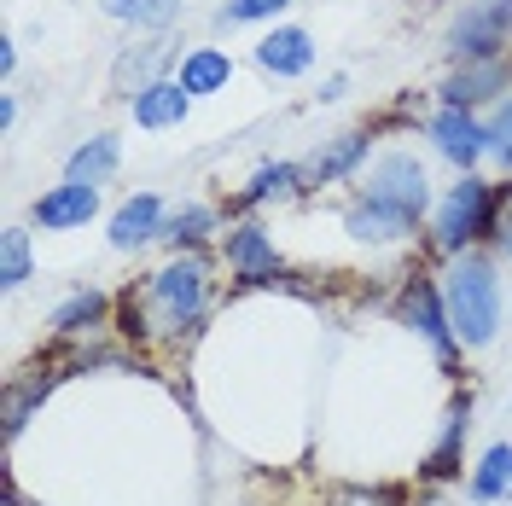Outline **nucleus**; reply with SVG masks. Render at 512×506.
Instances as JSON below:
<instances>
[{"label": "nucleus", "mask_w": 512, "mask_h": 506, "mask_svg": "<svg viewBox=\"0 0 512 506\" xmlns=\"http://www.w3.org/2000/svg\"><path fill=\"white\" fill-rule=\"evenodd\" d=\"M216 251H169L163 268L117 291V332L134 349H187L216 315Z\"/></svg>", "instance_id": "nucleus-1"}, {"label": "nucleus", "mask_w": 512, "mask_h": 506, "mask_svg": "<svg viewBox=\"0 0 512 506\" xmlns=\"http://www.w3.org/2000/svg\"><path fill=\"white\" fill-rule=\"evenodd\" d=\"M507 175L501 181H489L478 169H466V175H454V187L437 192V204H431V216H425V245L431 256H460V251H483L489 239H495V222H501V204H507Z\"/></svg>", "instance_id": "nucleus-2"}, {"label": "nucleus", "mask_w": 512, "mask_h": 506, "mask_svg": "<svg viewBox=\"0 0 512 506\" xmlns=\"http://www.w3.org/2000/svg\"><path fill=\"white\" fill-rule=\"evenodd\" d=\"M443 280V303L448 320H454V338L466 349H489L507 326V297H501V256L489 251H460L448 256V268L437 274Z\"/></svg>", "instance_id": "nucleus-3"}, {"label": "nucleus", "mask_w": 512, "mask_h": 506, "mask_svg": "<svg viewBox=\"0 0 512 506\" xmlns=\"http://www.w3.org/2000/svg\"><path fill=\"white\" fill-rule=\"evenodd\" d=\"M134 105V128H146V134H163V128H181L192 111V94L175 82V76H163V82H152L146 94L128 99Z\"/></svg>", "instance_id": "nucleus-21"}, {"label": "nucleus", "mask_w": 512, "mask_h": 506, "mask_svg": "<svg viewBox=\"0 0 512 506\" xmlns=\"http://www.w3.org/2000/svg\"><path fill=\"white\" fill-rule=\"evenodd\" d=\"M216 256H222V268L233 274V285H286L291 280L274 233L256 222V216H233L222 233V245H216Z\"/></svg>", "instance_id": "nucleus-7"}, {"label": "nucleus", "mask_w": 512, "mask_h": 506, "mask_svg": "<svg viewBox=\"0 0 512 506\" xmlns=\"http://www.w3.org/2000/svg\"><path fill=\"white\" fill-rule=\"evenodd\" d=\"M12 123H18V94H0V128L12 134Z\"/></svg>", "instance_id": "nucleus-33"}, {"label": "nucleus", "mask_w": 512, "mask_h": 506, "mask_svg": "<svg viewBox=\"0 0 512 506\" xmlns=\"http://www.w3.org/2000/svg\"><path fill=\"white\" fill-rule=\"evenodd\" d=\"M94 216H99V187H88V181H59L30 204V222L41 233H70V227H88Z\"/></svg>", "instance_id": "nucleus-16"}, {"label": "nucleus", "mask_w": 512, "mask_h": 506, "mask_svg": "<svg viewBox=\"0 0 512 506\" xmlns=\"http://www.w3.org/2000/svg\"><path fill=\"white\" fill-rule=\"evenodd\" d=\"M390 309H396L402 326H414L419 338L431 344V355H437V367H443L448 379H460L466 344L454 338V320H448V303H443V280L431 268H408L402 285H396V297H390Z\"/></svg>", "instance_id": "nucleus-5"}, {"label": "nucleus", "mask_w": 512, "mask_h": 506, "mask_svg": "<svg viewBox=\"0 0 512 506\" xmlns=\"http://www.w3.org/2000/svg\"><path fill=\"white\" fill-rule=\"evenodd\" d=\"M489 158L501 163V175L512 181V94L489 111Z\"/></svg>", "instance_id": "nucleus-29"}, {"label": "nucleus", "mask_w": 512, "mask_h": 506, "mask_svg": "<svg viewBox=\"0 0 512 506\" xmlns=\"http://www.w3.org/2000/svg\"><path fill=\"white\" fill-rule=\"evenodd\" d=\"M309 192H315L309 187V169L297 158H268V163H256V175L227 198V216H256L268 204H303Z\"/></svg>", "instance_id": "nucleus-10"}, {"label": "nucleus", "mask_w": 512, "mask_h": 506, "mask_svg": "<svg viewBox=\"0 0 512 506\" xmlns=\"http://www.w3.org/2000/svg\"><path fill=\"white\" fill-rule=\"evenodd\" d=\"M175 64H181V47H175L169 35L134 41V47H123V53H117V64H111V88H117L123 99H134V94H146L152 82L175 76Z\"/></svg>", "instance_id": "nucleus-13"}, {"label": "nucleus", "mask_w": 512, "mask_h": 506, "mask_svg": "<svg viewBox=\"0 0 512 506\" xmlns=\"http://www.w3.org/2000/svg\"><path fill=\"white\" fill-rule=\"evenodd\" d=\"M297 0H222L216 6V30H245V24H274Z\"/></svg>", "instance_id": "nucleus-28"}, {"label": "nucleus", "mask_w": 512, "mask_h": 506, "mask_svg": "<svg viewBox=\"0 0 512 506\" xmlns=\"http://www.w3.org/2000/svg\"><path fill=\"white\" fill-rule=\"evenodd\" d=\"M466 431H472V396L460 390V396L448 402V413H443V431H437V443H431V454H425V466H419V477H425V483H448V477H460Z\"/></svg>", "instance_id": "nucleus-18"}, {"label": "nucleus", "mask_w": 512, "mask_h": 506, "mask_svg": "<svg viewBox=\"0 0 512 506\" xmlns=\"http://www.w3.org/2000/svg\"><path fill=\"white\" fill-rule=\"evenodd\" d=\"M489 251L512 262V187H507V204H501V222H495V239H489Z\"/></svg>", "instance_id": "nucleus-30"}, {"label": "nucleus", "mask_w": 512, "mask_h": 506, "mask_svg": "<svg viewBox=\"0 0 512 506\" xmlns=\"http://www.w3.org/2000/svg\"><path fill=\"white\" fill-rule=\"evenodd\" d=\"M30 274H35L30 233H24V227H6V233H0V285H6V291H18Z\"/></svg>", "instance_id": "nucleus-26"}, {"label": "nucleus", "mask_w": 512, "mask_h": 506, "mask_svg": "<svg viewBox=\"0 0 512 506\" xmlns=\"http://www.w3.org/2000/svg\"><path fill=\"white\" fill-rule=\"evenodd\" d=\"M425 140L454 175H466V169H478L489 158V117L483 111H460V105H437L425 117Z\"/></svg>", "instance_id": "nucleus-8"}, {"label": "nucleus", "mask_w": 512, "mask_h": 506, "mask_svg": "<svg viewBox=\"0 0 512 506\" xmlns=\"http://www.w3.org/2000/svg\"><path fill=\"white\" fill-rule=\"evenodd\" d=\"M117 169H123V140H117V134H94V140H82V146L64 158V181H88V187H105Z\"/></svg>", "instance_id": "nucleus-24"}, {"label": "nucleus", "mask_w": 512, "mask_h": 506, "mask_svg": "<svg viewBox=\"0 0 512 506\" xmlns=\"http://www.w3.org/2000/svg\"><path fill=\"white\" fill-rule=\"evenodd\" d=\"M326 506H408V489H396V483H332Z\"/></svg>", "instance_id": "nucleus-27"}, {"label": "nucleus", "mask_w": 512, "mask_h": 506, "mask_svg": "<svg viewBox=\"0 0 512 506\" xmlns=\"http://www.w3.org/2000/svg\"><path fill=\"white\" fill-rule=\"evenodd\" d=\"M466 495H472L478 506H507L512 501V443L483 448L472 477H466Z\"/></svg>", "instance_id": "nucleus-23"}, {"label": "nucleus", "mask_w": 512, "mask_h": 506, "mask_svg": "<svg viewBox=\"0 0 512 506\" xmlns=\"http://www.w3.org/2000/svg\"><path fill=\"white\" fill-rule=\"evenodd\" d=\"M53 326V338L59 344H76V338H94L105 326H117V297L111 291H99V285H82V291H70L59 309L47 315Z\"/></svg>", "instance_id": "nucleus-15"}, {"label": "nucleus", "mask_w": 512, "mask_h": 506, "mask_svg": "<svg viewBox=\"0 0 512 506\" xmlns=\"http://www.w3.org/2000/svg\"><path fill=\"white\" fill-rule=\"evenodd\" d=\"M512 94V59H466L448 64L437 82V105H460V111H495Z\"/></svg>", "instance_id": "nucleus-9"}, {"label": "nucleus", "mask_w": 512, "mask_h": 506, "mask_svg": "<svg viewBox=\"0 0 512 506\" xmlns=\"http://www.w3.org/2000/svg\"><path fill=\"white\" fill-rule=\"evenodd\" d=\"M344 94H350V76H326V82H320V105H338V99H344Z\"/></svg>", "instance_id": "nucleus-31"}, {"label": "nucleus", "mask_w": 512, "mask_h": 506, "mask_svg": "<svg viewBox=\"0 0 512 506\" xmlns=\"http://www.w3.org/2000/svg\"><path fill=\"white\" fill-rule=\"evenodd\" d=\"M361 198H373L384 204L390 216H402V222H425L431 216V204H437V192H431V169L419 152L408 146H390V152H373V163L361 169Z\"/></svg>", "instance_id": "nucleus-4"}, {"label": "nucleus", "mask_w": 512, "mask_h": 506, "mask_svg": "<svg viewBox=\"0 0 512 506\" xmlns=\"http://www.w3.org/2000/svg\"><path fill=\"white\" fill-rule=\"evenodd\" d=\"M320 59L315 35L303 30V24H274V30L262 35L251 47V64L262 76H274V82H297V76H309Z\"/></svg>", "instance_id": "nucleus-12"}, {"label": "nucleus", "mask_w": 512, "mask_h": 506, "mask_svg": "<svg viewBox=\"0 0 512 506\" xmlns=\"http://www.w3.org/2000/svg\"><path fill=\"white\" fill-rule=\"evenodd\" d=\"M175 82H181L192 99L227 94V82H233V59H227V47H187L181 64H175Z\"/></svg>", "instance_id": "nucleus-22"}, {"label": "nucleus", "mask_w": 512, "mask_h": 506, "mask_svg": "<svg viewBox=\"0 0 512 506\" xmlns=\"http://www.w3.org/2000/svg\"><path fill=\"white\" fill-rule=\"evenodd\" d=\"M443 59H512V0H460V12L443 24Z\"/></svg>", "instance_id": "nucleus-6"}, {"label": "nucleus", "mask_w": 512, "mask_h": 506, "mask_svg": "<svg viewBox=\"0 0 512 506\" xmlns=\"http://www.w3.org/2000/svg\"><path fill=\"white\" fill-rule=\"evenodd\" d=\"M222 210L216 204H204V198H187V204H175L169 216H163V233L158 245L169 251H210V245H222Z\"/></svg>", "instance_id": "nucleus-17"}, {"label": "nucleus", "mask_w": 512, "mask_h": 506, "mask_svg": "<svg viewBox=\"0 0 512 506\" xmlns=\"http://www.w3.org/2000/svg\"><path fill=\"white\" fill-rule=\"evenodd\" d=\"M12 70H18V41H12V35H6V41H0V76H6V82H12Z\"/></svg>", "instance_id": "nucleus-32"}, {"label": "nucleus", "mask_w": 512, "mask_h": 506, "mask_svg": "<svg viewBox=\"0 0 512 506\" xmlns=\"http://www.w3.org/2000/svg\"><path fill=\"white\" fill-rule=\"evenodd\" d=\"M344 233L361 239V245H408L419 227L402 222V216H390L384 204H373V198H361V192H355L350 204H344Z\"/></svg>", "instance_id": "nucleus-20"}, {"label": "nucleus", "mask_w": 512, "mask_h": 506, "mask_svg": "<svg viewBox=\"0 0 512 506\" xmlns=\"http://www.w3.org/2000/svg\"><path fill=\"white\" fill-rule=\"evenodd\" d=\"M163 216H169V204H163L158 192H134V198H123V204L111 210V227H105L111 251L134 256V251H146V245H158Z\"/></svg>", "instance_id": "nucleus-14"}, {"label": "nucleus", "mask_w": 512, "mask_h": 506, "mask_svg": "<svg viewBox=\"0 0 512 506\" xmlns=\"http://www.w3.org/2000/svg\"><path fill=\"white\" fill-rule=\"evenodd\" d=\"M373 146H379V134H373V128H344V134L320 140L315 152L303 158V169H309V187L326 192V187H338V181H355V175L373 163Z\"/></svg>", "instance_id": "nucleus-11"}, {"label": "nucleus", "mask_w": 512, "mask_h": 506, "mask_svg": "<svg viewBox=\"0 0 512 506\" xmlns=\"http://www.w3.org/2000/svg\"><path fill=\"white\" fill-rule=\"evenodd\" d=\"M105 12H111L117 24L169 35V30H175V18H181V0H105Z\"/></svg>", "instance_id": "nucleus-25"}, {"label": "nucleus", "mask_w": 512, "mask_h": 506, "mask_svg": "<svg viewBox=\"0 0 512 506\" xmlns=\"http://www.w3.org/2000/svg\"><path fill=\"white\" fill-rule=\"evenodd\" d=\"M64 379V367L59 361H41L35 373H12L6 379V396H0V419H6V437H18L24 431V419H30L41 402H47V390Z\"/></svg>", "instance_id": "nucleus-19"}]
</instances>
